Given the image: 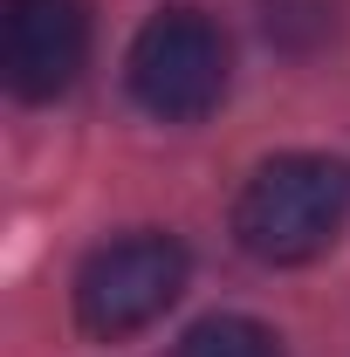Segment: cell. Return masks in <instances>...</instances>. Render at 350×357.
<instances>
[{
  "instance_id": "cell-4",
  "label": "cell",
  "mask_w": 350,
  "mask_h": 357,
  "mask_svg": "<svg viewBox=\"0 0 350 357\" xmlns=\"http://www.w3.org/2000/svg\"><path fill=\"white\" fill-rule=\"evenodd\" d=\"M89 7L83 0H0V76L21 103H55L83 76Z\"/></svg>"
},
{
  "instance_id": "cell-1",
  "label": "cell",
  "mask_w": 350,
  "mask_h": 357,
  "mask_svg": "<svg viewBox=\"0 0 350 357\" xmlns=\"http://www.w3.org/2000/svg\"><path fill=\"white\" fill-rule=\"evenodd\" d=\"M350 220V165L330 151H282L234 199V241L268 268L316 261Z\"/></svg>"
},
{
  "instance_id": "cell-3",
  "label": "cell",
  "mask_w": 350,
  "mask_h": 357,
  "mask_svg": "<svg viewBox=\"0 0 350 357\" xmlns=\"http://www.w3.org/2000/svg\"><path fill=\"white\" fill-rule=\"evenodd\" d=\"M185 248L172 234H124V241H103L83 268H76V323L89 337H137L151 330L158 316L185 296Z\"/></svg>"
},
{
  "instance_id": "cell-5",
  "label": "cell",
  "mask_w": 350,
  "mask_h": 357,
  "mask_svg": "<svg viewBox=\"0 0 350 357\" xmlns=\"http://www.w3.org/2000/svg\"><path fill=\"white\" fill-rule=\"evenodd\" d=\"M172 357H282V337L254 316H199L172 344Z\"/></svg>"
},
{
  "instance_id": "cell-2",
  "label": "cell",
  "mask_w": 350,
  "mask_h": 357,
  "mask_svg": "<svg viewBox=\"0 0 350 357\" xmlns=\"http://www.w3.org/2000/svg\"><path fill=\"white\" fill-rule=\"evenodd\" d=\"M124 83L151 117L192 124V117L220 110V96L234 83V42L206 7H158L131 35Z\"/></svg>"
}]
</instances>
